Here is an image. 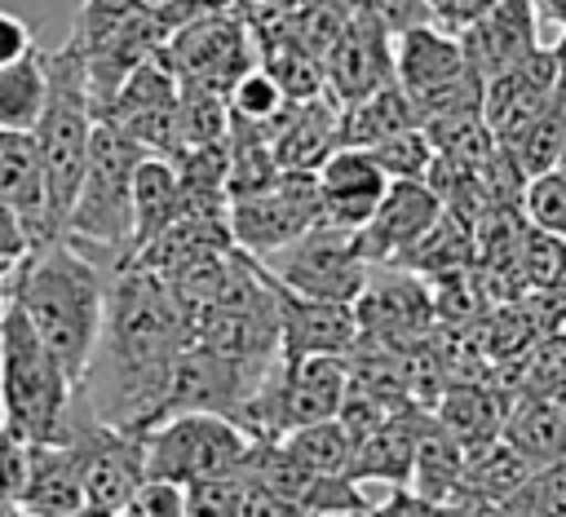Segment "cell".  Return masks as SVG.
Returning <instances> with one entry per match:
<instances>
[{
    "label": "cell",
    "mask_w": 566,
    "mask_h": 517,
    "mask_svg": "<svg viewBox=\"0 0 566 517\" xmlns=\"http://www.w3.org/2000/svg\"><path fill=\"white\" fill-rule=\"evenodd\" d=\"M186 345H190V300L164 274L137 261L111 265L102 336L75 384L80 407L115 429L155 424L168 376Z\"/></svg>",
    "instance_id": "cell-1"
},
{
    "label": "cell",
    "mask_w": 566,
    "mask_h": 517,
    "mask_svg": "<svg viewBox=\"0 0 566 517\" xmlns=\"http://www.w3.org/2000/svg\"><path fill=\"white\" fill-rule=\"evenodd\" d=\"M106 278L111 270L93 261L71 239H49L31 247L9 274V300L27 314L35 336L53 349V358L66 367V376L80 384L93 345L102 336L106 314Z\"/></svg>",
    "instance_id": "cell-2"
},
{
    "label": "cell",
    "mask_w": 566,
    "mask_h": 517,
    "mask_svg": "<svg viewBox=\"0 0 566 517\" xmlns=\"http://www.w3.org/2000/svg\"><path fill=\"white\" fill-rule=\"evenodd\" d=\"M208 9V0H172V4H142V0H84L66 44L84 57L93 110L102 119L106 102L124 84V75L146 62L155 49L168 44V35L190 18Z\"/></svg>",
    "instance_id": "cell-3"
},
{
    "label": "cell",
    "mask_w": 566,
    "mask_h": 517,
    "mask_svg": "<svg viewBox=\"0 0 566 517\" xmlns=\"http://www.w3.org/2000/svg\"><path fill=\"white\" fill-rule=\"evenodd\" d=\"M142 155L146 150L128 128H119L115 119H97L62 239L84 247L106 270L133 256V172Z\"/></svg>",
    "instance_id": "cell-4"
},
{
    "label": "cell",
    "mask_w": 566,
    "mask_h": 517,
    "mask_svg": "<svg viewBox=\"0 0 566 517\" xmlns=\"http://www.w3.org/2000/svg\"><path fill=\"white\" fill-rule=\"evenodd\" d=\"M44 62V110L35 119V146H40V163H44V190H49V225L53 239H62L66 212L75 203L84 163H88V141L97 128V110H93V93H88V71L84 57L62 44L53 53H40Z\"/></svg>",
    "instance_id": "cell-5"
},
{
    "label": "cell",
    "mask_w": 566,
    "mask_h": 517,
    "mask_svg": "<svg viewBox=\"0 0 566 517\" xmlns=\"http://www.w3.org/2000/svg\"><path fill=\"white\" fill-rule=\"evenodd\" d=\"M75 380L35 336L27 314L4 300L0 314V420L22 442H57L66 429Z\"/></svg>",
    "instance_id": "cell-6"
},
{
    "label": "cell",
    "mask_w": 566,
    "mask_h": 517,
    "mask_svg": "<svg viewBox=\"0 0 566 517\" xmlns=\"http://www.w3.org/2000/svg\"><path fill=\"white\" fill-rule=\"evenodd\" d=\"M394 80L407 88L420 124L482 110L486 80L469 66L455 31L442 22H420L394 35Z\"/></svg>",
    "instance_id": "cell-7"
},
{
    "label": "cell",
    "mask_w": 566,
    "mask_h": 517,
    "mask_svg": "<svg viewBox=\"0 0 566 517\" xmlns=\"http://www.w3.org/2000/svg\"><path fill=\"white\" fill-rule=\"evenodd\" d=\"M142 433H146V473L177 477L186 486L199 477L239 468L256 442L243 424L217 411H172L146 424Z\"/></svg>",
    "instance_id": "cell-8"
},
{
    "label": "cell",
    "mask_w": 566,
    "mask_h": 517,
    "mask_svg": "<svg viewBox=\"0 0 566 517\" xmlns=\"http://www.w3.org/2000/svg\"><path fill=\"white\" fill-rule=\"evenodd\" d=\"M168 62L177 66L181 80H195V84H212L221 93H230V84L256 66V31L243 13H234V0L230 4H208L199 13H190L164 44Z\"/></svg>",
    "instance_id": "cell-9"
},
{
    "label": "cell",
    "mask_w": 566,
    "mask_h": 517,
    "mask_svg": "<svg viewBox=\"0 0 566 517\" xmlns=\"http://www.w3.org/2000/svg\"><path fill=\"white\" fill-rule=\"evenodd\" d=\"M274 278H283L287 287L305 292V296H323V300H349L363 292L371 265L367 256L358 252V239L354 230H340V225H310L305 234H296L292 243H283L279 252L270 256H256Z\"/></svg>",
    "instance_id": "cell-10"
},
{
    "label": "cell",
    "mask_w": 566,
    "mask_h": 517,
    "mask_svg": "<svg viewBox=\"0 0 566 517\" xmlns=\"http://www.w3.org/2000/svg\"><path fill=\"white\" fill-rule=\"evenodd\" d=\"M265 371H270V362H248V358H230V354H217L203 345H186L177 354V367L168 376L155 420H164L172 411H217L248 429V407H252Z\"/></svg>",
    "instance_id": "cell-11"
},
{
    "label": "cell",
    "mask_w": 566,
    "mask_h": 517,
    "mask_svg": "<svg viewBox=\"0 0 566 517\" xmlns=\"http://www.w3.org/2000/svg\"><path fill=\"white\" fill-rule=\"evenodd\" d=\"M318 221H323V208H318V181H314V172L283 168V177L270 181L265 190H252L243 199H230V234L252 256L279 252L283 243H292L296 234H305Z\"/></svg>",
    "instance_id": "cell-12"
},
{
    "label": "cell",
    "mask_w": 566,
    "mask_h": 517,
    "mask_svg": "<svg viewBox=\"0 0 566 517\" xmlns=\"http://www.w3.org/2000/svg\"><path fill=\"white\" fill-rule=\"evenodd\" d=\"M566 80V44H539L535 53H526L517 66L500 71L486 80L482 88V119L491 128V137L500 146H513L562 93Z\"/></svg>",
    "instance_id": "cell-13"
},
{
    "label": "cell",
    "mask_w": 566,
    "mask_h": 517,
    "mask_svg": "<svg viewBox=\"0 0 566 517\" xmlns=\"http://www.w3.org/2000/svg\"><path fill=\"white\" fill-rule=\"evenodd\" d=\"M442 217V199L424 177H394L380 194V203L371 208V217L354 230L358 252L367 256V265H398L424 234L429 225Z\"/></svg>",
    "instance_id": "cell-14"
},
{
    "label": "cell",
    "mask_w": 566,
    "mask_h": 517,
    "mask_svg": "<svg viewBox=\"0 0 566 517\" xmlns=\"http://www.w3.org/2000/svg\"><path fill=\"white\" fill-rule=\"evenodd\" d=\"M380 274H367L363 292L354 296V318H358V331L363 336H376L385 345H398V349H411L424 331H429V318H433V292L407 274V265L389 270V265H376Z\"/></svg>",
    "instance_id": "cell-15"
},
{
    "label": "cell",
    "mask_w": 566,
    "mask_h": 517,
    "mask_svg": "<svg viewBox=\"0 0 566 517\" xmlns=\"http://www.w3.org/2000/svg\"><path fill=\"white\" fill-rule=\"evenodd\" d=\"M265 270V265H261ZM274 314H279V354L283 358H305V354H345L358 340V318L349 300H323L287 287L265 270Z\"/></svg>",
    "instance_id": "cell-16"
},
{
    "label": "cell",
    "mask_w": 566,
    "mask_h": 517,
    "mask_svg": "<svg viewBox=\"0 0 566 517\" xmlns=\"http://www.w3.org/2000/svg\"><path fill=\"white\" fill-rule=\"evenodd\" d=\"M389 80H394V35L367 9H354L349 22L340 27V35L323 53L327 97L336 106H345V102H354V97H363Z\"/></svg>",
    "instance_id": "cell-17"
},
{
    "label": "cell",
    "mask_w": 566,
    "mask_h": 517,
    "mask_svg": "<svg viewBox=\"0 0 566 517\" xmlns=\"http://www.w3.org/2000/svg\"><path fill=\"white\" fill-rule=\"evenodd\" d=\"M455 40H460L469 66L482 80H491L539 49V9H535V0H495L486 13L455 27Z\"/></svg>",
    "instance_id": "cell-18"
},
{
    "label": "cell",
    "mask_w": 566,
    "mask_h": 517,
    "mask_svg": "<svg viewBox=\"0 0 566 517\" xmlns=\"http://www.w3.org/2000/svg\"><path fill=\"white\" fill-rule=\"evenodd\" d=\"M314 181H318L323 221L327 225H340V230H358L371 217V208L380 203V194L389 186V172L376 163L371 150H363V146H336L314 168Z\"/></svg>",
    "instance_id": "cell-19"
},
{
    "label": "cell",
    "mask_w": 566,
    "mask_h": 517,
    "mask_svg": "<svg viewBox=\"0 0 566 517\" xmlns=\"http://www.w3.org/2000/svg\"><path fill=\"white\" fill-rule=\"evenodd\" d=\"M433 411H424L420 402H402L394 407L358 446H354V460H349V477L363 482V477H376V482H411V468H416V451H420V433L429 424Z\"/></svg>",
    "instance_id": "cell-20"
},
{
    "label": "cell",
    "mask_w": 566,
    "mask_h": 517,
    "mask_svg": "<svg viewBox=\"0 0 566 517\" xmlns=\"http://www.w3.org/2000/svg\"><path fill=\"white\" fill-rule=\"evenodd\" d=\"M0 203H9L27 221L31 247L53 239L44 163H40V146L31 128H0Z\"/></svg>",
    "instance_id": "cell-21"
},
{
    "label": "cell",
    "mask_w": 566,
    "mask_h": 517,
    "mask_svg": "<svg viewBox=\"0 0 566 517\" xmlns=\"http://www.w3.org/2000/svg\"><path fill=\"white\" fill-rule=\"evenodd\" d=\"M274 159L292 172H314L340 146V106L318 93L305 102H287V110L270 128Z\"/></svg>",
    "instance_id": "cell-22"
},
{
    "label": "cell",
    "mask_w": 566,
    "mask_h": 517,
    "mask_svg": "<svg viewBox=\"0 0 566 517\" xmlns=\"http://www.w3.org/2000/svg\"><path fill=\"white\" fill-rule=\"evenodd\" d=\"M18 513H84V482L71 442H27V482Z\"/></svg>",
    "instance_id": "cell-23"
},
{
    "label": "cell",
    "mask_w": 566,
    "mask_h": 517,
    "mask_svg": "<svg viewBox=\"0 0 566 517\" xmlns=\"http://www.w3.org/2000/svg\"><path fill=\"white\" fill-rule=\"evenodd\" d=\"M181 217V181L172 159L164 155H142L137 172H133V256L164 234L172 221ZM128 256V261H133Z\"/></svg>",
    "instance_id": "cell-24"
},
{
    "label": "cell",
    "mask_w": 566,
    "mask_h": 517,
    "mask_svg": "<svg viewBox=\"0 0 566 517\" xmlns=\"http://www.w3.org/2000/svg\"><path fill=\"white\" fill-rule=\"evenodd\" d=\"M500 437L539 468V464L566 455V411L548 393H526V398L509 402Z\"/></svg>",
    "instance_id": "cell-25"
},
{
    "label": "cell",
    "mask_w": 566,
    "mask_h": 517,
    "mask_svg": "<svg viewBox=\"0 0 566 517\" xmlns=\"http://www.w3.org/2000/svg\"><path fill=\"white\" fill-rule=\"evenodd\" d=\"M411 124H420V115H416L407 88L398 80H389V84H380V88L340 106V146H363L367 150V146L385 141L389 133L411 128Z\"/></svg>",
    "instance_id": "cell-26"
},
{
    "label": "cell",
    "mask_w": 566,
    "mask_h": 517,
    "mask_svg": "<svg viewBox=\"0 0 566 517\" xmlns=\"http://www.w3.org/2000/svg\"><path fill=\"white\" fill-rule=\"evenodd\" d=\"M433 415L464 446H478L486 437H500V424L509 415V398H500L491 389H478V384H451V389H442Z\"/></svg>",
    "instance_id": "cell-27"
},
{
    "label": "cell",
    "mask_w": 566,
    "mask_h": 517,
    "mask_svg": "<svg viewBox=\"0 0 566 517\" xmlns=\"http://www.w3.org/2000/svg\"><path fill=\"white\" fill-rule=\"evenodd\" d=\"M261 53H265L261 66L283 84V93H287L292 102H305V97L327 93V84H323V53H314V49H310L305 40H296L292 31L265 35Z\"/></svg>",
    "instance_id": "cell-28"
},
{
    "label": "cell",
    "mask_w": 566,
    "mask_h": 517,
    "mask_svg": "<svg viewBox=\"0 0 566 517\" xmlns=\"http://www.w3.org/2000/svg\"><path fill=\"white\" fill-rule=\"evenodd\" d=\"M44 62L40 53H22L18 62L0 66V128H35L40 110H44Z\"/></svg>",
    "instance_id": "cell-29"
},
{
    "label": "cell",
    "mask_w": 566,
    "mask_h": 517,
    "mask_svg": "<svg viewBox=\"0 0 566 517\" xmlns=\"http://www.w3.org/2000/svg\"><path fill=\"white\" fill-rule=\"evenodd\" d=\"M287 446V455H296L305 468H318V473H349V460H354V437L340 429L336 415L327 420H314V424H301L292 433L279 437Z\"/></svg>",
    "instance_id": "cell-30"
},
{
    "label": "cell",
    "mask_w": 566,
    "mask_h": 517,
    "mask_svg": "<svg viewBox=\"0 0 566 517\" xmlns=\"http://www.w3.org/2000/svg\"><path fill=\"white\" fill-rule=\"evenodd\" d=\"M226 102H230V115L234 119H243V124H256L265 137H270V128H274V119L287 110V93H283V84L265 71V66H248L234 84H230V93H226Z\"/></svg>",
    "instance_id": "cell-31"
},
{
    "label": "cell",
    "mask_w": 566,
    "mask_h": 517,
    "mask_svg": "<svg viewBox=\"0 0 566 517\" xmlns=\"http://www.w3.org/2000/svg\"><path fill=\"white\" fill-rule=\"evenodd\" d=\"M562 84H566V80H562ZM504 150L517 159V168H522L526 177H535V172L562 163V159H566V106H562V93H557V102H553L513 146H504Z\"/></svg>",
    "instance_id": "cell-32"
},
{
    "label": "cell",
    "mask_w": 566,
    "mask_h": 517,
    "mask_svg": "<svg viewBox=\"0 0 566 517\" xmlns=\"http://www.w3.org/2000/svg\"><path fill=\"white\" fill-rule=\"evenodd\" d=\"M522 212L531 225L539 230H553L566 239V159L526 177V190H522Z\"/></svg>",
    "instance_id": "cell-33"
},
{
    "label": "cell",
    "mask_w": 566,
    "mask_h": 517,
    "mask_svg": "<svg viewBox=\"0 0 566 517\" xmlns=\"http://www.w3.org/2000/svg\"><path fill=\"white\" fill-rule=\"evenodd\" d=\"M500 513H562L566 517V455L531 468V477L500 504Z\"/></svg>",
    "instance_id": "cell-34"
},
{
    "label": "cell",
    "mask_w": 566,
    "mask_h": 517,
    "mask_svg": "<svg viewBox=\"0 0 566 517\" xmlns=\"http://www.w3.org/2000/svg\"><path fill=\"white\" fill-rule=\"evenodd\" d=\"M367 150H371L376 163L389 172V181H394V177H429V163H433V146H429V137H424L420 124L398 128V133H389L385 141H376V146H367Z\"/></svg>",
    "instance_id": "cell-35"
},
{
    "label": "cell",
    "mask_w": 566,
    "mask_h": 517,
    "mask_svg": "<svg viewBox=\"0 0 566 517\" xmlns=\"http://www.w3.org/2000/svg\"><path fill=\"white\" fill-rule=\"evenodd\" d=\"M124 513L181 517V513H186V482H177V477H159V473H146V477L137 482V490L128 495Z\"/></svg>",
    "instance_id": "cell-36"
},
{
    "label": "cell",
    "mask_w": 566,
    "mask_h": 517,
    "mask_svg": "<svg viewBox=\"0 0 566 517\" xmlns=\"http://www.w3.org/2000/svg\"><path fill=\"white\" fill-rule=\"evenodd\" d=\"M27 482V442L0 420V513H18V495Z\"/></svg>",
    "instance_id": "cell-37"
},
{
    "label": "cell",
    "mask_w": 566,
    "mask_h": 517,
    "mask_svg": "<svg viewBox=\"0 0 566 517\" xmlns=\"http://www.w3.org/2000/svg\"><path fill=\"white\" fill-rule=\"evenodd\" d=\"M358 9H367L389 35L420 27V22H438V9L429 0H358Z\"/></svg>",
    "instance_id": "cell-38"
},
{
    "label": "cell",
    "mask_w": 566,
    "mask_h": 517,
    "mask_svg": "<svg viewBox=\"0 0 566 517\" xmlns=\"http://www.w3.org/2000/svg\"><path fill=\"white\" fill-rule=\"evenodd\" d=\"M27 252H31V230H27V221H22L9 203H0V274H9Z\"/></svg>",
    "instance_id": "cell-39"
},
{
    "label": "cell",
    "mask_w": 566,
    "mask_h": 517,
    "mask_svg": "<svg viewBox=\"0 0 566 517\" xmlns=\"http://www.w3.org/2000/svg\"><path fill=\"white\" fill-rule=\"evenodd\" d=\"M22 53H31V27L18 13L0 9V66L4 62H18Z\"/></svg>",
    "instance_id": "cell-40"
},
{
    "label": "cell",
    "mask_w": 566,
    "mask_h": 517,
    "mask_svg": "<svg viewBox=\"0 0 566 517\" xmlns=\"http://www.w3.org/2000/svg\"><path fill=\"white\" fill-rule=\"evenodd\" d=\"M495 0H447L442 9H438V22L447 27V31H455V27H464L469 18H478V13H486Z\"/></svg>",
    "instance_id": "cell-41"
},
{
    "label": "cell",
    "mask_w": 566,
    "mask_h": 517,
    "mask_svg": "<svg viewBox=\"0 0 566 517\" xmlns=\"http://www.w3.org/2000/svg\"><path fill=\"white\" fill-rule=\"evenodd\" d=\"M535 9H539V18H553L566 35V0H535Z\"/></svg>",
    "instance_id": "cell-42"
},
{
    "label": "cell",
    "mask_w": 566,
    "mask_h": 517,
    "mask_svg": "<svg viewBox=\"0 0 566 517\" xmlns=\"http://www.w3.org/2000/svg\"><path fill=\"white\" fill-rule=\"evenodd\" d=\"M544 393H548V398H553V402L566 411V371H562L557 380H548V389H544Z\"/></svg>",
    "instance_id": "cell-43"
},
{
    "label": "cell",
    "mask_w": 566,
    "mask_h": 517,
    "mask_svg": "<svg viewBox=\"0 0 566 517\" xmlns=\"http://www.w3.org/2000/svg\"><path fill=\"white\" fill-rule=\"evenodd\" d=\"M4 300H9V283L0 278V314H4Z\"/></svg>",
    "instance_id": "cell-44"
},
{
    "label": "cell",
    "mask_w": 566,
    "mask_h": 517,
    "mask_svg": "<svg viewBox=\"0 0 566 517\" xmlns=\"http://www.w3.org/2000/svg\"><path fill=\"white\" fill-rule=\"evenodd\" d=\"M142 4H172V0H142Z\"/></svg>",
    "instance_id": "cell-45"
},
{
    "label": "cell",
    "mask_w": 566,
    "mask_h": 517,
    "mask_svg": "<svg viewBox=\"0 0 566 517\" xmlns=\"http://www.w3.org/2000/svg\"><path fill=\"white\" fill-rule=\"evenodd\" d=\"M429 4H433V9H442V4H447V0H429Z\"/></svg>",
    "instance_id": "cell-46"
},
{
    "label": "cell",
    "mask_w": 566,
    "mask_h": 517,
    "mask_svg": "<svg viewBox=\"0 0 566 517\" xmlns=\"http://www.w3.org/2000/svg\"><path fill=\"white\" fill-rule=\"evenodd\" d=\"M0 278H4V274H0Z\"/></svg>",
    "instance_id": "cell-47"
}]
</instances>
